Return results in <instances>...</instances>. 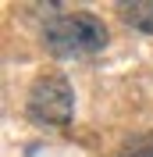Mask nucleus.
Instances as JSON below:
<instances>
[{"label":"nucleus","mask_w":153,"mask_h":157,"mask_svg":"<svg viewBox=\"0 0 153 157\" xmlns=\"http://www.w3.org/2000/svg\"><path fill=\"white\" fill-rule=\"evenodd\" d=\"M43 47L54 57H86L107 47V25L89 11L57 14L43 25Z\"/></svg>","instance_id":"nucleus-1"},{"label":"nucleus","mask_w":153,"mask_h":157,"mask_svg":"<svg viewBox=\"0 0 153 157\" xmlns=\"http://www.w3.org/2000/svg\"><path fill=\"white\" fill-rule=\"evenodd\" d=\"M25 111L36 125H50V128H64L75 114V93L71 82L64 75H39L29 89Z\"/></svg>","instance_id":"nucleus-2"},{"label":"nucleus","mask_w":153,"mask_h":157,"mask_svg":"<svg viewBox=\"0 0 153 157\" xmlns=\"http://www.w3.org/2000/svg\"><path fill=\"white\" fill-rule=\"evenodd\" d=\"M121 18L132 29L153 36V0H135V4H121Z\"/></svg>","instance_id":"nucleus-3"},{"label":"nucleus","mask_w":153,"mask_h":157,"mask_svg":"<svg viewBox=\"0 0 153 157\" xmlns=\"http://www.w3.org/2000/svg\"><path fill=\"white\" fill-rule=\"evenodd\" d=\"M121 157H153V132H146V136H135L132 143L121 150Z\"/></svg>","instance_id":"nucleus-4"}]
</instances>
